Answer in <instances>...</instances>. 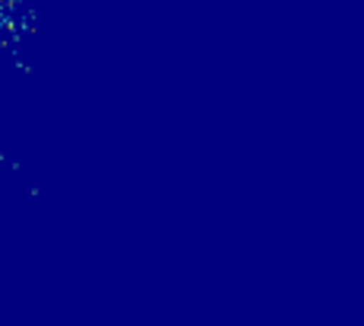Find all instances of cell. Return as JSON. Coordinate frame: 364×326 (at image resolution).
I'll list each match as a JSON object with an SVG mask.
<instances>
[{"label":"cell","instance_id":"6da1fadb","mask_svg":"<svg viewBox=\"0 0 364 326\" xmlns=\"http://www.w3.org/2000/svg\"><path fill=\"white\" fill-rule=\"evenodd\" d=\"M29 10L32 0H0V68L6 61H13V55H16Z\"/></svg>","mask_w":364,"mask_h":326}]
</instances>
